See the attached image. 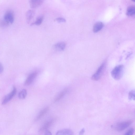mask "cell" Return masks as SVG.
Masks as SVG:
<instances>
[{
	"instance_id": "3957f363",
	"label": "cell",
	"mask_w": 135,
	"mask_h": 135,
	"mask_svg": "<svg viewBox=\"0 0 135 135\" xmlns=\"http://www.w3.org/2000/svg\"><path fill=\"white\" fill-rule=\"evenodd\" d=\"M3 19V21L7 25L13 23L14 17L13 11L10 10L6 11L4 14Z\"/></svg>"
},
{
	"instance_id": "ffe728a7",
	"label": "cell",
	"mask_w": 135,
	"mask_h": 135,
	"mask_svg": "<svg viewBox=\"0 0 135 135\" xmlns=\"http://www.w3.org/2000/svg\"><path fill=\"white\" fill-rule=\"evenodd\" d=\"M56 21L59 22H64L66 21L65 18L62 17H59L55 19Z\"/></svg>"
},
{
	"instance_id": "7a4b0ae2",
	"label": "cell",
	"mask_w": 135,
	"mask_h": 135,
	"mask_svg": "<svg viewBox=\"0 0 135 135\" xmlns=\"http://www.w3.org/2000/svg\"><path fill=\"white\" fill-rule=\"evenodd\" d=\"M106 67L105 62H104L102 63L92 75L91 77L92 79L94 81H98L100 80L103 74Z\"/></svg>"
},
{
	"instance_id": "5bb4252c",
	"label": "cell",
	"mask_w": 135,
	"mask_h": 135,
	"mask_svg": "<svg viewBox=\"0 0 135 135\" xmlns=\"http://www.w3.org/2000/svg\"><path fill=\"white\" fill-rule=\"evenodd\" d=\"M135 8L134 6H131L128 7L127 11V14L129 16H131L134 15Z\"/></svg>"
},
{
	"instance_id": "ac0fdd59",
	"label": "cell",
	"mask_w": 135,
	"mask_h": 135,
	"mask_svg": "<svg viewBox=\"0 0 135 135\" xmlns=\"http://www.w3.org/2000/svg\"><path fill=\"white\" fill-rule=\"evenodd\" d=\"M128 98L130 100H135V91L134 90H132L129 92L128 94Z\"/></svg>"
},
{
	"instance_id": "30bf717a",
	"label": "cell",
	"mask_w": 135,
	"mask_h": 135,
	"mask_svg": "<svg viewBox=\"0 0 135 135\" xmlns=\"http://www.w3.org/2000/svg\"><path fill=\"white\" fill-rule=\"evenodd\" d=\"M35 14V11L33 10L29 9L26 12V18L27 23H30L34 17Z\"/></svg>"
},
{
	"instance_id": "5b68a950",
	"label": "cell",
	"mask_w": 135,
	"mask_h": 135,
	"mask_svg": "<svg viewBox=\"0 0 135 135\" xmlns=\"http://www.w3.org/2000/svg\"><path fill=\"white\" fill-rule=\"evenodd\" d=\"M55 120V118H52L46 121L40 128L39 130V132H42L47 130L54 123Z\"/></svg>"
},
{
	"instance_id": "52a82bcc",
	"label": "cell",
	"mask_w": 135,
	"mask_h": 135,
	"mask_svg": "<svg viewBox=\"0 0 135 135\" xmlns=\"http://www.w3.org/2000/svg\"><path fill=\"white\" fill-rule=\"evenodd\" d=\"M66 46V43L63 41L57 42L53 46V48L58 51H63L65 49Z\"/></svg>"
},
{
	"instance_id": "d6986e66",
	"label": "cell",
	"mask_w": 135,
	"mask_h": 135,
	"mask_svg": "<svg viewBox=\"0 0 135 135\" xmlns=\"http://www.w3.org/2000/svg\"><path fill=\"white\" fill-rule=\"evenodd\" d=\"M134 131V129L131 128L126 131L124 135H133Z\"/></svg>"
},
{
	"instance_id": "e0dca14e",
	"label": "cell",
	"mask_w": 135,
	"mask_h": 135,
	"mask_svg": "<svg viewBox=\"0 0 135 135\" xmlns=\"http://www.w3.org/2000/svg\"><path fill=\"white\" fill-rule=\"evenodd\" d=\"M27 94V90L25 89H23L19 93L18 95V98L20 99H24L26 98Z\"/></svg>"
},
{
	"instance_id": "9c48e42d",
	"label": "cell",
	"mask_w": 135,
	"mask_h": 135,
	"mask_svg": "<svg viewBox=\"0 0 135 135\" xmlns=\"http://www.w3.org/2000/svg\"><path fill=\"white\" fill-rule=\"evenodd\" d=\"M43 2L44 1L42 0H30L29 3L31 8H35L41 5Z\"/></svg>"
},
{
	"instance_id": "7c38bea8",
	"label": "cell",
	"mask_w": 135,
	"mask_h": 135,
	"mask_svg": "<svg viewBox=\"0 0 135 135\" xmlns=\"http://www.w3.org/2000/svg\"><path fill=\"white\" fill-rule=\"evenodd\" d=\"M49 110V107H46L41 110L39 112L36 118L35 119V121H37L40 119Z\"/></svg>"
},
{
	"instance_id": "8fae6325",
	"label": "cell",
	"mask_w": 135,
	"mask_h": 135,
	"mask_svg": "<svg viewBox=\"0 0 135 135\" xmlns=\"http://www.w3.org/2000/svg\"><path fill=\"white\" fill-rule=\"evenodd\" d=\"M72 131L68 129H63L60 130L56 133V135H73Z\"/></svg>"
},
{
	"instance_id": "603a6c76",
	"label": "cell",
	"mask_w": 135,
	"mask_h": 135,
	"mask_svg": "<svg viewBox=\"0 0 135 135\" xmlns=\"http://www.w3.org/2000/svg\"><path fill=\"white\" fill-rule=\"evenodd\" d=\"M85 129L84 128L82 129L80 131L79 133V135H83L85 132Z\"/></svg>"
},
{
	"instance_id": "4fadbf2b",
	"label": "cell",
	"mask_w": 135,
	"mask_h": 135,
	"mask_svg": "<svg viewBox=\"0 0 135 135\" xmlns=\"http://www.w3.org/2000/svg\"><path fill=\"white\" fill-rule=\"evenodd\" d=\"M103 26V23L101 22H99L96 23L93 27V31L95 32H97L100 31Z\"/></svg>"
},
{
	"instance_id": "6da1fadb",
	"label": "cell",
	"mask_w": 135,
	"mask_h": 135,
	"mask_svg": "<svg viewBox=\"0 0 135 135\" xmlns=\"http://www.w3.org/2000/svg\"><path fill=\"white\" fill-rule=\"evenodd\" d=\"M124 66L120 65L115 66L112 70L111 74L112 76L115 80H118L120 79L123 75Z\"/></svg>"
},
{
	"instance_id": "2e32d148",
	"label": "cell",
	"mask_w": 135,
	"mask_h": 135,
	"mask_svg": "<svg viewBox=\"0 0 135 135\" xmlns=\"http://www.w3.org/2000/svg\"><path fill=\"white\" fill-rule=\"evenodd\" d=\"M43 20V17L42 16H39L37 17L35 21L31 23V25H39L41 24Z\"/></svg>"
},
{
	"instance_id": "8992f818",
	"label": "cell",
	"mask_w": 135,
	"mask_h": 135,
	"mask_svg": "<svg viewBox=\"0 0 135 135\" xmlns=\"http://www.w3.org/2000/svg\"><path fill=\"white\" fill-rule=\"evenodd\" d=\"M17 89L15 86H14L12 91L4 97L2 102V104L5 105L9 102L15 95Z\"/></svg>"
},
{
	"instance_id": "ba28073f",
	"label": "cell",
	"mask_w": 135,
	"mask_h": 135,
	"mask_svg": "<svg viewBox=\"0 0 135 135\" xmlns=\"http://www.w3.org/2000/svg\"><path fill=\"white\" fill-rule=\"evenodd\" d=\"M37 75V72H34L31 74L26 79L25 84L28 85L31 84L34 80Z\"/></svg>"
},
{
	"instance_id": "277c9868",
	"label": "cell",
	"mask_w": 135,
	"mask_h": 135,
	"mask_svg": "<svg viewBox=\"0 0 135 135\" xmlns=\"http://www.w3.org/2000/svg\"><path fill=\"white\" fill-rule=\"evenodd\" d=\"M132 122L131 120H129L118 123L115 125V128L118 131H122L129 127Z\"/></svg>"
},
{
	"instance_id": "7402d4cb",
	"label": "cell",
	"mask_w": 135,
	"mask_h": 135,
	"mask_svg": "<svg viewBox=\"0 0 135 135\" xmlns=\"http://www.w3.org/2000/svg\"><path fill=\"white\" fill-rule=\"evenodd\" d=\"M3 67L2 64L0 62V74L2 73L3 71Z\"/></svg>"
},
{
	"instance_id": "44dd1931",
	"label": "cell",
	"mask_w": 135,
	"mask_h": 135,
	"mask_svg": "<svg viewBox=\"0 0 135 135\" xmlns=\"http://www.w3.org/2000/svg\"><path fill=\"white\" fill-rule=\"evenodd\" d=\"M44 135H52L51 132L48 130H46L45 131Z\"/></svg>"
},
{
	"instance_id": "9a60e30c",
	"label": "cell",
	"mask_w": 135,
	"mask_h": 135,
	"mask_svg": "<svg viewBox=\"0 0 135 135\" xmlns=\"http://www.w3.org/2000/svg\"><path fill=\"white\" fill-rule=\"evenodd\" d=\"M68 89L66 88L64 89L61 92V93L55 98L54 100L55 102H56L59 101L68 92Z\"/></svg>"
}]
</instances>
